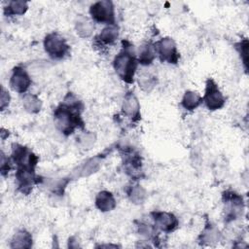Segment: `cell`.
<instances>
[{"mask_svg":"<svg viewBox=\"0 0 249 249\" xmlns=\"http://www.w3.org/2000/svg\"><path fill=\"white\" fill-rule=\"evenodd\" d=\"M84 106L72 93H68L64 101L53 112V120L57 129L65 135L72 134L77 127H84L81 112Z\"/></svg>","mask_w":249,"mask_h":249,"instance_id":"1","label":"cell"},{"mask_svg":"<svg viewBox=\"0 0 249 249\" xmlns=\"http://www.w3.org/2000/svg\"><path fill=\"white\" fill-rule=\"evenodd\" d=\"M137 61L133 46L127 41H123V49L116 55L113 65L116 73L124 82L127 84L133 83V77L138 63Z\"/></svg>","mask_w":249,"mask_h":249,"instance_id":"2","label":"cell"},{"mask_svg":"<svg viewBox=\"0 0 249 249\" xmlns=\"http://www.w3.org/2000/svg\"><path fill=\"white\" fill-rule=\"evenodd\" d=\"M46 53L53 59L63 58L69 52V46L65 39L57 33H50L44 39Z\"/></svg>","mask_w":249,"mask_h":249,"instance_id":"3","label":"cell"},{"mask_svg":"<svg viewBox=\"0 0 249 249\" xmlns=\"http://www.w3.org/2000/svg\"><path fill=\"white\" fill-rule=\"evenodd\" d=\"M89 14L91 18L96 22L106 23L108 25L115 24L114 6L109 0L98 1L92 4L89 8Z\"/></svg>","mask_w":249,"mask_h":249,"instance_id":"4","label":"cell"},{"mask_svg":"<svg viewBox=\"0 0 249 249\" xmlns=\"http://www.w3.org/2000/svg\"><path fill=\"white\" fill-rule=\"evenodd\" d=\"M156 54L159 55L160 61H166L168 63H177L179 54L177 53L176 44L173 39L165 37L158 41L155 45Z\"/></svg>","mask_w":249,"mask_h":249,"instance_id":"5","label":"cell"},{"mask_svg":"<svg viewBox=\"0 0 249 249\" xmlns=\"http://www.w3.org/2000/svg\"><path fill=\"white\" fill-rule=\"evenodd\" d=\"M34 166H20L16 172L17 186L19 192L28 195L35 183L39 182V177L35 175Z\"/></svg>","mask_w":249,"mask_h":249,"instance_id":"6","label":"cell"},{"mask_svg":"<svg viewBox=\"0 0 249 249\" xmlns=\"http://www.w3.org/2000/svg\"><path fill=\"white\" fill-rule=\"evenodd\" d=\"M202 101L211 111L221 109L225 104V97L220 91L217 84L212 79H208L206 82L205 93Z\"/></svg>","mask_w":249,"mask_h":249,"instance_id":"7","label":"cell"},{"mask_svg":"<svg viewBox=\"0 0 249 249\" xmlns=\"http://www.w3.org/2000/svg\"><path fill=\"white\" fill-rule=\"evenodd\" d=\"M223 199L227 206V221H232L237 219L241 215L243 209L242 197L232 191H227L223 195Z\"/></svg>","mask_w":249,"mask_h":249,"instance_id":"8","label":"cell"},{"mask_svg":"<svg viewBox=\"0 0 249 249\" xmlns=\"http://www.w3.org/2000/svg\"><path fill=\"white\" fill-rule=\"evenodd\" d=\"M12 159L18 167L20 166H36L38 158L25 146L13 144Z\"/></svg>","mask_w":249,"mask_h":249,"instance_id":"9","label":"cell"},{"mask_svg":"<svg viewBox=\"0 0 249 249\" xmlns=\"http://www.w3.org/2000/svg\"><path fill=\"white\" fill-rule=\"evenodd\" d=\"M31 85V79L24 68L17 66L13 69L10 78V87L18 93H24Z\"/></svg>","mask_w":249,"mask_h":249,"instance_id":"10","label":"cell"},{"mask_svg":"<svg viewBox=\"0 0 249 249\" xmlns=\"http://www.w3.org/2000/svg\"><path fill=\"white\" fill-rule=\"evenodd\" d=\"M151 215L156 228L160 229L164 232H171L178 226V220L172 213L154 211L151 213Z\"/></svg>","mask_w":249,"mask_h":249,"instance_id":"11","label":"cell"},{"mask_svg":"<svg viewBox=\"0 0 249 249\" xmlns=\"http://www.w3.org/2000/svg\"><path fill=\"white\" fill-rule=\"evenodd\" d=\"M122 110L123 113L132 122H137L140 120V105L133 92H127L124 95Z\"/></svg>","mask_w":249,"mask_h":249,"instance_id":"12","label":"cell"},{"mask_svg":"<svg viewBox=\"0 0 249 249\" xmlns=\"http://www.w3.org/2000/svg\"><path fill=\"white\" fill-rule=\"evenodd\" d=\"M124 164L125 167V171L133 178L139 176L140 169H141V160L140 157L133 153L132 151H125L124 152Z\"/></svg>","mask_w":249,"mask_h":249,"instance_id":"13","label":"cell"},{"mask_svg":"<svg viewBox=\"0 0 249 249\" xmlns=\"http://www.w3.org/2000/svg\"><path fill=\"white\" fill-rule=\"evenodd\" d=\"M95 206L102 212L113 210L116 207L114 196L107 191L99 192L95 197Z\"/></svg>","mask_w":249,"mask_h":249,"instance_id":"14","label":"cell"},{"mask_svg":"<svg viewBox=\"0 0 249 249\" xmlns=\"http://www.w3.org/2000/svg\"><path fill=\"white\" fill-rule=\"evenodd\" d=\"M199 242L204 245H213L221 240L220 231L213 225L207 224L198 237Z\"/></svg>","mask_w":249,"mask_h":249,"instance_id":"15","label":"cell"},{"mask_svg":"<svg viewBox=\"0 0 249 249\" xmlns=\"http://www.w3.org/2000/svg\"><path fill=\"white\" fill-rule=\"evenodd\" d=\"M119 37V27L116 24L107 25L96 37L97 42L101 45H111Z\"/></svg>","mask_w":249,"mask_h":249,"instance_id":"16","label":"cell"},{"mask_svg":"<svg viewBox=\"0 0 249 249\" xmlns=\"http://www.w3.org/2000/svg\"><path fill=\"white\" fill-rule=\"evenodd\" d=\"M32 246L31 234L24 231H18L11 240V248H30Z\"/></svg>","mask_w":249,"mask_h":249,"instance_id":"17","label":"cell"},{"mask_svg":"<svg viewBox=\"0 0 249 249\" xmlns=\"http://www.w3.org/2000/svg\"><path fill=\"white\" fill-rule=\"evenodd\" d=\"M156 57V50L154 45L151 43L144 44L140 50L138 54V62L142 65H149L153 62Z\"/></svg>","mask_w":249,"mask_h":249,"instance_id":"18","label":"cell"},{"mask_svg":"<svg viewBox=\"0 0 249 249\" xmlns=\"http://www.w3.org/2000/svg\"><path fill=\"white\" fill-rule=\"evenodd\" d=\"M77 34L82 38H88L92 34V31L94 30V25L92 21L84 17H79L76 25H75Z\"/></svg>","mask_w":249,"mask_h":249,"instance_id":"19","label":"cell"},{"mask_svg":"<svg viewBox=\"0 0 249 249\" xmlns=\"http://www.w3.org/2000/svg\"><path fill=\"white\" fill-rule=\"evenodd\" d=\"M102 158L99 156H95L94 158L89 159L88 161L85 162V164L80 168L79 170V176L80 177H86L89 176L92 173L96 172L101 165Z\"/></svg>","mask_w":249,"mask_h":249,"instance_id":"20","label":"cell"},{"mask_svg":"<svg viewBox=\"0 0 249 249\" xmlns=\"http://www.w3.org/2000/svg\"><path fill=\"white\" fill-rule=\"evenodd\" d=\"M201 102H202V98L199 96L198 93L188 90L185 92L183 99L181 101V104L186 110L193 111L196 108H197L201 104Z\"/></svg>","mask_w":249,"mask_h":249,"instance_id":"21","label":"cell"},{"mask_svg":"<svg viewBox=\"0 0 249 249\" xmlns=\"http://www.w3.org/2000/svg\"><path fill=\"white\" fill-rule=\"evenodd\" d=\"M22 105L24 109L32 114L38 113L42 108V102L37 95L32 93H24L22 97Z\"/></svg>","mask_w":249,"mask_h":249,"instance_id":"22","label":"cell"},{"mask_svg":"<svg viewBox=\"0 0 249 249\" xmlns=\"http://www.w3.org/2000/svg\"><path fill=\"white\" fill-rule=\"evenodd\" d=\"M27 9L28 4L25 1H10L4 8V14L6 16H21Z\"/></svg>","mask_w":249,"mask_h":249,"instance_id":"23","label":"cell"},{"mask_svg":"<svg viewBox=\"0 0 249 249\" xmlns=\"http://www.w3.org/2000/svg\"><path fill=\"white\" fill-rule=\"evenodd\" d=\"M125 193L129 198V200L135 204L143 203L146 198V192L145 190L139 185H133L127 187Z\"/></svg>","mask_w":249,"mask_h":249,"instance_id":"24","label":"cell"},{"mask_svg":"<svg viewBox=\"0 0 249 249\" xmlns=\"http://www.w3.org/2000/svg\"><path fill=\"white\" fill-rule=\"evenodd\" d=\"M138 84L143 90L149 91L156 86L157 79L152 73L143 71L138 75Z\"/></svg>","mask_w":249,"mask_h":249,"instance_id":"25","label":"cell"},{"mask_svg":"<svg viewBox=\"0 0 249 249\" xmlns=\"http://www.w3.org/2000/svg\"><path fill=\"white\" fill-rule=\"evenodd\" d=\"M138 231L140 234L144 235L145 237L149 239H154L155 236H157V228L153 227L152 225L146 224V223H139L138 224Z\"/></svg>","mask_w":249,"mask_h":249,"instance_id":"26","label":"cell"},{"mask_svg":"<svg viewBox=\"0 0 249 249\" xmlns=\"http://www.w3.org/2000/svg\"><path fill=\"white\" fill-rule=\"evenodd\" d=\"M236 50L238 51V53H240L241 59L243 60L245 69H247V63H248V40L247 39H243L241 40L239 43H237L235 45Z\"/></svg>","mask_w":249,"mask_h":249,"instance_id":"27","label":"cell"},{"mask_svg":"<svg viewBox=\"0 0 249 249\" xmlns=\"http://www.w3.org/2000/svg\"><path fill=\"white\" fill-rule=\"evenodd\" d=\"M11 100V96L9 92L2 87L1 88V97H0V107L1 110H4L6 107H8Z\"/></svg>","mask_w":249,"mask_h":249,"instance_id":"28","label":"cell"},{"mask_svg":"<svg viewBox=\"0 0 249 249\" xmlns=\"http://www.w3.org/2000/svg\"><path fill=\"white\" fill-rule=\"evenodd\" d=\"M10 169H11L10 160L8 158H6L3 153H1V173H2V175L5 176L6 174H8Z\"/></svg>","mask_w":249,"mask_h":249,"instance_id":"29","label":"cell"},{"mask_svg":"<svg viewBox=\"0 0 249 249\" xmlns=\"http://www.w3.org/2000/svg\"><path fill=\"white\" fill-rule=\"evenodd\" d=\"M80 140H81L82 145L84 147H86V149H89L88 147H90L94 143V142L89 141V140H94V136L92 134H89V133H85L83 136H81Z\"/></svg>","mask_w":249,"mask_h":249,"instance_id":"30","label":"cell"}]
</instances>
